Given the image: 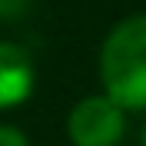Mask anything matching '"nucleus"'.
I'll list each match as a JSON object with an SVG mask.
<instances>
[{
    "instance_id": "obj_1",
    "label": "nucleus",
    "mask_w": 146,
    "mask_h": 146,
    "mask_svg": "<svg viewBox=\"0 0 146 146\" xmlns=\"http://www.w3.org/2000/svg\"><path fill=\"white\" fill-rule=\"evenodd\" d=\"M106 96L123 110L146 106V13L126 17L110 30L100 53Z\"/></svg>"
},
{
    "instance_id": "obj_2",
    "label": "nucleus",
    "mask_w": 146,
    "mask_h": 146,
    "mask_svg": "<svg viewBox=\"0 0 146 146\" xmlns=\"http://www.w3.org/2000/svg\"><path fill=\"white\" fill-rule=\"evenodd\" d=\"M123 106L110 96H86L70 110L66 129L76 146H116L123 136Z\"/></svg>"
},
{
    "instance_id": "obj_3",
    "label": "nucleus",
    "mask_w": 146,
    "mask_h": 146,
    "mask_svg": "<svg viewBox=\"0 0 146 146\" xmlns=\"http://www.w3.org/2000/svg\"><path fill=\"white\" fill-rule=\"evenodd\" d=\"M33 90V63L30 53L17 43L0 40V110L27 100Z\"/></svg>"
},
{
    "instance_id": "obj_4",
    "label": "nucleus",
    "mask_w": 146,
    "mask_h": 146,
    "mask_svg": "<svg viewBox=\"0 0 146 146\" xmlns=\"http://www.w3.org/2000/svg\"><path fill=\"white\" fill-rule=\"evenodd\" d=\"M0 146H30V143H27V136H23L17 126L0 123Z\"/></svg>"
},
{
    "instance_id": "obj_5",
    "label": "nucleus",
    "mask_w": 146,
    "mask_h": 146,
    "mask_svg": "<svg viewBox=\"0 0 146 146\" xmlns=\"http://www.w3.org/2000/svg\"><path fill=\"white\" fill-rule=\"evenodd\" d=\"M27 0H0V13H17Z\"/></svg>"
},
{
    "instance_id": "obj_6",
    "label": "nucleus",
    "mask_w": 146,
    "mask_h": 146,
    "mask_svg": "<svg viewBox=\"0 0 146 146\" xmlns=\"http://www.w3.org/2000/svg\"><path fill=\"white\" fill-rule=\"evenodd\" d=\"M143 146H146V129H143Z\"/></svg>"
}]
</instances>
